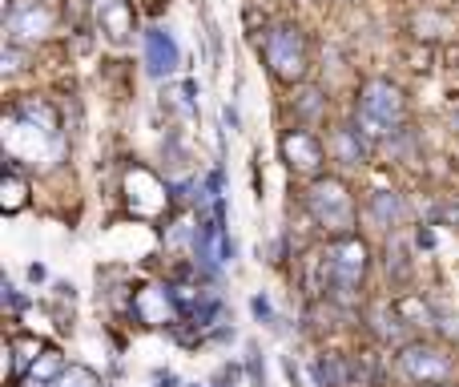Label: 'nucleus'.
<instances>
[{"instance_id":"6ab92c4d","label":"nucleus","mask_w":459,"mask_h":387,"mask_svg":"<svg viewBox=\"0 0 459 387\" xmlns=\"http://www.w3.org/2000/svg\"><path fill=\"white\" fill-rule=\"evenodd\" d=\"M25 387H44V383H41V379H28V383H25Z\"/></svg>"},{"instance_id":"f3484780","label":"nucleus","mask_w":459,"mask_h":387,"mask_svg":"<svg viewBox=\"0 0 459 387\" xmlns=\"http://www.w3.org/2000/svg\"><path fill=\"white\" fill-rule=\"evenodd\" d=\"M28 279L41 282V279H44V266H41V263H33V266H28Z\"/></svg>"},{"instance_id":"9b49d317","label":"nucleus","mask_w":459,"mask_h":387,"mask_svg":"<svg viewBox=\"0 0 459 387\" xmlns=\"http://www.w3.org/2000/svg\"><path fill=\"white\" fill-rule=\"evenodd\" d=\"M122 12H125V4H109V9L101 12V20L109 25L113 36H125V33H130V28H125V17H122Z\"/></svg>"},{"instance_id":"1a4fd4ad","label":"nucleus","mask_w":459,"mask_h":387,"mask_svg":"<svg viewBox=\"0 0 459 387\" xmlns=\"http://www.w3.org/2000/svg\"><path fill=\"white\" fill-rule=\"evenodd\" d=\"M335 146H338V158H343V162H351V166L367 158L363 141L355 138V130H338V133H335Z\"/></svg>"},{"instance_id":"9d476101","label":"nucleus","mask_w":459,"mask_h":387,"mask_svg":"<svg viewBox=\"0 0 459 387\" xmlns=\"http://www.w3.org/2000/svg\"><path fill=\"white\" fill-rule=\"evenodd\" d=\"M371 210L379 214V222H387V226H391V222L403 214V202H399L395 194H383L379 190V194H371Z\"/></svg>"},{"instance_id":"f03ea898","label":"nucleus","mask_w":459,"mask_h":387,"mask_svg":"<svg viewBox=\"0 0 459 387\" xmlns=\"http://www.w3.org/2000/svg\"><path fill=\"white\" fill-rule=\"evenodd\" d=\"M262 53H266V65L278 81H303L306 77V44H303V33L290 25H278L266 33L262 41Z\"/></svg>"},{"instance_id":"f8f14e48","label":"nucleus","mask_w":459,"mask_h":387,"mask_svg":"<svg viewBox=\"0 0 459 387\" xmlns=\"http://www.w3.org/2000/svg\"><path fill=\"white\" fill-rule=\"evenodd\" d=\"M57 371H61V355H57V351H44L41 355V367L33 363V379H49V375H57Z\"/></svg>"},{"instance_id":"39448f33","label":"nucleus","mask_w":459,"mask_h":387,"mask_svg":"<svg viewBox=\"0 0 459 387\" xmlns=\"http://www.w3.org/2000/svg\"><path fill=\"white\" fill-rule=\"evenodd\" d=\"M403 371H408L415 383H447L451 379V359L439 351V347H408V351L399 355Z\"/></svg>"},{"instance_id":"423d86ee","label":"nucleus","mask_w":459,"mask_h":387,"mask_svg":"<svg viewBox=\"0 0 459 387\" xmlns=\"http://www.w3.org/2000/svg\"><path fill=\"white\" fill-rule=\"evenodd\" d=\"M178 44H174V36L165 33V28H149L146 33V65H149V73L154 77H170V73L178 69Z\"/></svg>"},{"instance_id":"4468645a","label":"nucleus","mask_w":459,"mask_h":387,"mask_svg":"<svg viewBox=\"0 0 459 387\" xmlns=\"http://www.w3.org/2000/svg\"><path fill=\"white\" fill-rule=\"evenodd\" d=\"M4 186H9V202H4V210H17V206L25 202V182H20L17 174H9V182Z\"/></svg>"},{"instance_id":"7ed1b4c3","label":"nucleus","mask_w":459,"mask_h":387,"mask_svg":"<svg viewBox=\"0 0 459 387\" xmlns=\"http://www.w3.org/2000/svg\"><path fill=\"white\" fill-rule=\"evenodd\" d=\"M367 271V247L359 238H338L327 250V282L330 290H338V299L351 303V290L359 287Z\"/></svg>"},{"instance_id":"dca6fc26","label":"nucleus","mask_w":459,"mask_h":387,"mask_svg":"<svg viewBox=\"0 0 459 387\" xmlns=\"http://www.w3.org/2000/svg\"><path fill=\"white\" fill-rule=\"evenodd\" d=\"M4 303H9L12 311H25V295H20V290L12 287V282H4Z\"/></svg>"},{"instance_id":"2eb2a0df","label":"nucleus","mask_w":459,"mask_h":387,"mask_svg":"<svg viewBox=\"0 0 459 387\" xmlns=\"http://www.w3.org/2000/svg\"><path fill=\"white\" fill-rule=\"evenodd\" d=\"M250 311L262 319V323H270V319H274V311H270V299H266V295H254V299H250Z\"/></svg>"},{"instance_id":"f257e3e1","label":"nucleus","mask_w":459,"mask_h":387,"mask_svg":"<svg viewBox=\"0 0 459 387\" xmlns=\"http://www.w3.org/2000/svg\"><path fill=\"white\" fill-rule=\"evenodd\" d=\"M403 122V97L391 81H367L363 97H359V125L371 138H383Z\"/></svg>"},{"instance_id":"6e6552de","label":"nucleus","mask_w":459,"mask_h":387,"mask_svg":"<svg viewBox=\"0 0 459 387\" xmlns=\"http://www.w3.org/2000/svg\"><path fill=\"white\" fill-rule=\"evenodd\" d=\"M314 379H319V387H351L347 363L335 359V355H327V359L314 363Z\"/></svg>"},{"instance_id":"0eeeda50","label":"nucleus","mask_w":459,"mask_h":387,"mask_svg":"<svg viewBox=\"0 0 459 387\" xmlns=\"http://www.w3.org/2000/svg\"><path fill=\"white\" fill-rule=\"evenodd\" d=\"M282 154H286V162L295 170H319V162H322V146H319V138L314 133H306V130H295V133H286V141H282Z\"/></svg>"},{"instance_id":"20e7f679","label":"nucleus","mask_w":459,"mask_h":387,"mask_svg":"<svg viewBox=\"0 0 459 387\" xmlns=\"http://www.w3.org/2000/svg\"><path fill=\"white\" fill-rule=\"evenodd\" d=\"M306 210L330 230H347L351 218H355V198L347 194V186L327 178V182H314L311 194H306Z\"/></svg>"},{"instance_id":"ddd939ff","label":"nucleus","mask_w":459,"mask_h":387,"mask_svg":"<svg viewBox=\"0 0 459 387\" xmlns=\"http://www.w3.org/2000/svg\"><path fill=\"white\" fill-rule=\"evenodd\" d=\"M57 387H97V379L89 375V371L73 367V371H65V375H61V383H57Z\"/></svg>"},{"instance_id":"a211bd4d","label":"nucleus","mask_w":459,"mask_h":387,"mask_svg":"<svg viewBox=\"0 0 459 387\" xmlns=\"http://www.w3.org/2000/svg\"><path fill=\"white\" fill-rule=\"evenodd\" d=\"M419 247H435V234H431V230H419Z\"/></svg>"}]
</instances>
